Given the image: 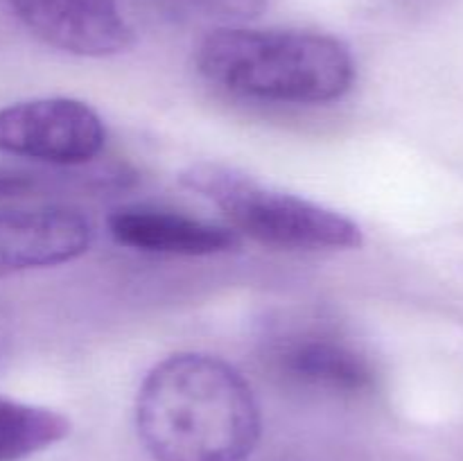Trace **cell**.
Returning <instances> with one entry per match:
<instances>
[{
  "instance_id": "cell-6",
  "label": "cell",
  "mask_w": 463,
  "mask_h": 461,
  "mask_svg": "<svg viewBox=\"0 0 463 461\" xmlns=\"http://www.w3.org/2000/svg\"><path fill=\"white\" fill-rule=\"evenodd\" d=\"M27 32L77 57H113L134 43L118 0H5Z\"/></svg>"
},
{
  "instance_id": "cell-8",
  "label": "cell",
  "mask_w": 463,
  "mask_h": 461,
  "mask_svg": "<svg viewBox=\"0 0 463 461\" xmlns=\"http://www.w3.org/2000/svg\"><path fill=\"white\" fill-rule=\"evenodd\" d=\"M109 233L122 247L170 256H215L240 247L229 226L156 206H125L109 215Z\"/></svg>"
},
{
  "instance_id": "cell-5",
  "label": "cell",
  "mask_w": 463,
  "mask_h": 461,
  "mask_svg": "<svg viewBox=\"0 0 463 461\" xmlns=\"http://www.w3.org/2000/svg\"><path fill=\"white\" fill-rule=\"evenodd\" d=\"M107 129L86 102L43 98L0 108V152L50 165H81L102 152Z\"/></svg>"
},
{
  "instance_id": "cell-12",
  "label": "cell",
  "mask_w": 463,
  "mask_h": 461,
  "mask_svg": "<svg viewBox=\"0 0 463 461\" xmlns=\"http://www.w3.org/2000/svg\"><path fill=\"white\" fill-rule=\"evenodd\" d=\"M5 343H7V330H5V321L3 316H0V355H3L5 351Z\"/></svg>"
},
{
  "instance_id": "cell-11",
  "label": "cell",
  "mask_w": 463,
  "mask_h": 461,
  "mask_svg": "<svg viewBox=\"0 0 463 461\" xmlns=\"http://www.w3.org/2000/svg\"><path fill=\"white\" fill-rule=\"evenodd\" d=\"M39 188V176L0 167V197H23V194L36 193Z\"/></svg>"
},
{
  "instance_id": "cell-7",
  "label": "cell",
  "mask_w": 463,
  "mask_h": 461,
  "mask_svg": "<svg viewBox=\"0 0 463 461\" xmlns=\"http://www.w3.org/2000/svg\"><path fill=\"white\" fill-rule=\"evenodd\" d=\"M93 226L68 206L0 208V278L84 256Z\"/></svg>"
},
{
  "instance_id": "cell-2",
  "label": "cell",
  "mask_w": 463,
  "mask_h": 461,
  "mask_svg": "<svg viewBox=\"0 0 463 461\" xmlns=\"http://www.w3.org/2000/svg\"><path fill=\"white\" fill-rule=\"evenodd\" d=\"M203 80L240 98L279 104H328L355 81V59L324 32L222 25L199 43Z\"/></svg>"
},
{
  "instance_id": "cell-4",
  "label": "cell",
  "mask_w": 463,
  "mask_h": 461,
  "mask_svg": "<svg viewBox=\"0 0 463 461\" xmlns=\"http://www.w3.org/2000/svg\"><path fill=\"white\" fill-rule=\"evenodd\" d=\"M262 362L279 382L335 396H360L378 382L369 355L321 324L276 325L262 339Z\"/></svg>"
},
{
  "instance_id": "cell-9",
  "label": "cell",
  "mask_w": 463,
  "mask_h": 461,
  "mask_svg": "<svg viewBox=\"0 0 463 461\" xmlns=\"http://www.w3.org/2000/svg\"><path fill=\"white\" fill-rule=\"evenodd\" d=\"M71 434V420L48 407L0 398V461H23Z\"/></svg>"
},
{
  "instance_id": "cell-3",
  "label": "cell",
  "mask_w": 463,
  "mask_h": 461,
  "mask_svg": "<svg viewBox=\"0 0 463 461\" xmlns=\"http://www.w3.org/2000/svg\"><path fill=\"white\" fill-rule=\"evenodd\" d=\"M181 183L211 199L240 233L279 249H357L362 229L346 215L307 199L258 183L244 172L220 163H197L181 174Z\"/></svg>"
},
{
  "instance_id": "cell-1",
  "label": "cell",
  "mask_w": 463,
  "mask_h": 461,
  "mask_svg": "<svg viewBox=\"0 0 463 461\" xmlns=\"http://www.w3.org/2000/svg\"><path fill=\"white\" fill-rule=\"evenodd\" d=\"M136 428L156 461H244L260 438V407L229 362L176 353L145 375Z\"/></svg>"
},
{
  "instance_id": "cell-10",
  "label": "cell",
  "mask_w": 463,
  "mask_h": 461,
  "mask_svg": "<svg viewBox=\"0 0 463 461\" xmlns=\"http://www.w3.org/2000/svg\"><path fill=\"white\" fill-rule=\"evenodd\" d=\"M175 3L194 9L203 16L220 18L224 23H240L258 16L265 9L267 0H175Z\"/></svg>"
}]
</instances>
